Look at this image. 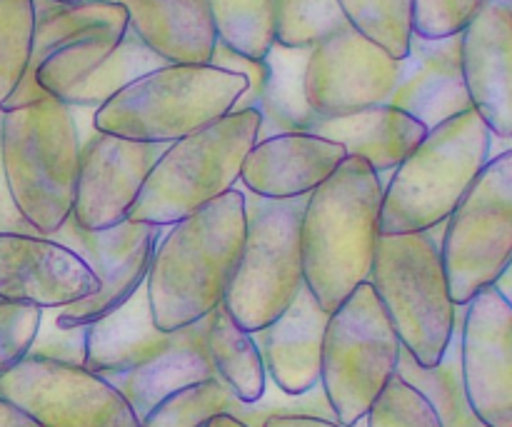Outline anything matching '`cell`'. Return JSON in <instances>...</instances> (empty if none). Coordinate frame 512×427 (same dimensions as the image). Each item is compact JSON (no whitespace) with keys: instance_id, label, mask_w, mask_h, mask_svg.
<instances>
[{"instance_id":"11","label":"cell","mask_w":512,"mask_h":427,"mask_svg":"<svg viewBox=\"0 0 512 427\" xmlns=\"http://www.w3.org/2000/svg\"><path fill=\"white\" fill-rule=\"evenodd\" d=\"M450 298L458 308L498 285L512 265V148L490 155L440 238Z\"/></svg>"},{"instance_id":"15","label":"cell","mask_w":512,"mask_h":427,"mask_svg":"<svg viewBox=\"0 0 512 427\" xmlns=\"http://www.w3.org/2000/svg\"><path fill=\"white\" fill-rule=\"evenodd\" d=\"M460 368L483 427H512V303L485 288L460 310Z\"/></svg>"},{"instance_id":"19","label":"cell","mask_w":512,"mask_h":427,"mask_svg":"<svg viewBox=\"0 0 512 427\" xmlns=\"http://www.w3.org/2000/svg\"><path fill=\"white\" fill-rule=\"evenodd\" d=\"M348 158L340 143L313 133H283L258 140L245 158L240 183L270 200L308 198Z\"/></svg>"},{"instance_id":"27","label":"cell","mask_w":512,"mask_h":427,"mask_svg":"<svg viewBox=\"0 0 512 427\" xmlns=\"http://www.w3.org/2000/svg\"><path fill=\"white\" fill-rule=\"evenodd\" d=\"M398 378H403L405 383L413 385L428 398L443 427H483L470 410L468 395H465L463 368H460V325L443 360L435 368H420L413 355L403 350L398 363Z\"/></svg>"},{"instance_id":"10","label":"cell","mask_w":512,"mask_h":427,"mask_svg":"<svg viewBox=\"0 0 512 427\" xmlns=\"http://www.w3.org/2000/svg\"><path fill=\"white\" fill-rule=\"evenodd\" d=\"M403 345L370 283L330 313L320 358V388L335 423L355 427L398 375Z\"/></svg>"},{"instance_id":"1","label":"cell","mask_w":512,"mask_h":427,"mask_svg":"<svg viewBox=\"0 0 512 427\" xmlns=\"http://www.w3.org/2000/svg\"><path fill=\"white\" fill-rule=\"evenodd\" d=\"M243 243V188H233L165 228L145 278L155 328L175 333L220 308Z\"/></svg>"},{"instance_id":"3","label":"cell","mask_w":512,"mask_h":427,"mask_svg":"<svg viewBox=\"0 0 512 427\" xmlns=\"http://www.w3.org/2000/svg\"><path fill=\"white\" fill-rule=\"evenodd\" d=\"M380 205L383 178L355 155L305 198L303 283L328 315L368 283L380 238Z\"/></svg>"},{"instance_id":"28","label":"cell","mask_w":512,"mask_h":427,"mask_svg":"<svg viewBox=\"0 0 512 427\" xmlns=\"http://www.w3.org/2000/svg\"><path fill=\"white\" fill-rule=\"evenodd\" d=\"M165 60L160 55H155L133 30H125V35L120 38L118 48L103 60V63L95 65L83 80H80L75 88H70L68 93L60 98V103L70 105V108H90L98 110L100 105L108 103L115 93L130 85L133 80H138L140 75L150 73L155 68H163Z\"/></svg>"},{"instance_id":"23","label":"cell","mask_w":512,"mask_h":427,"mask_svg":"<svg viewBox=\"0 0 512 427\" xmlns=\"http://www.w3.org/2000/svg\"><path fill=\"white\" fill-rule=\"evenodd\" d=\"M33 5L35 33L30 63L25 78L20 80L18 90L10 95L3 110L23 108V105H33L48 98L40 90L35 73L50 53L78 38H88V35H123L128 30V15H125L123 5L110 3V0H80V3L70 5L53 3V0H33Z\"/></svg>"},{"instance_id":"7","label":"cell","mask_w":512,"mask_h":427,"mask_svg":"<svg viewBox=\"0 0 512 427\" xmlns=\"http://www.w3.org/2000/svg\"><path fill=\"white\" fill-rule=\"evenodd\" d=\"M245 90L243 75L210 63H165L100 105L93 128L138 143L170 145L233 113Z\"/></svg>"},{"instance_id":"38","label":"cell","mask_w":512,"mask_h":427,"mask_svg":"<svg viewBox=\"0 0 512 427\" xmlns=\"http://www.w3.org/2000/svg\"><path fill=\"white\" fill-rule=\"evenodd\" d=\"M263 427H345L335 420L315 418V415H270Z\"/></svg>"},{"instance_id":"29","label":"cell","mask_w":512,"mask_h":427,"mask_svg":"<svg viewBox=\"0 0 512 427\" xmlns=\"http://www.w3.org/2000/svg\"><path fill=\"white\" fill-rule=\"evenodd\" d=\"M218 43L263 60L275 43V0H208Z\"/></svg>"},{"instance_id":"24","label":"cell","mask_w":512,"mask_h":427,"mask_svg":"<svg viewBox=\"0 0 512 427\" xmlns=\"http://www.w3.org/2000/svg\"><path fill=\"white\" fill-rule=\"evenodd\" d=\"M308 133L340 143L378 175L393 173L428 135V128L393 105H375L340 118H318Z\"/></svg>"},{"instance_id":"26","label":"cell","mask_w":512,"mask_h":427,"mask_svg":"<svg viewBox=\"0 0 512 427\" xmlns=\"http://www.w3.org/2000/svg\"><path fill=\"white\" fill-rule=\"evenodd\" d=\"M210 363L215 378L235 395L243 405H255L265 398L268 373H265L263 355L253 333H245L238 323L220 305L208 315V333H205Z\"/></svg>"},{"instance_id":"5","label":"cell","mask_w":512,"mask_h":427,"mask_svg":"<svg viewBox=\"0 0 512 427\" xmlns=\"http://www.w3.org/2000/svg\"><path fill=\"white\" fill-rule=\"evenodd\" d=\"M493 155V133L475 110L428 130L383 185L380 235L443 225Z\"/></svg>"},{"instance_id":"25","label":"cell","mask_w":512,"mask_h":427,"mask_svg":"<svg viewBox=\"0 0 512 427\" xmlns=\"http://www.w3.org/2000/svg\"><path fill=\"white\" fill-rule=\"evenodd\" d=\"M310 50L283 48L273 43L265 55L268 63V83L260 95L255 110L260 113L258 140L283 133H308L320 118L305 98V68Z\"/></svg>"},{"instance_id":"42","label":"cell","mask_w":512,"mask_h":427,"mask_svg":"<svg viewBox=\"0 0 512 427\" xmlns=\"http://www.w3.org/2000/svg\"><path fill=\"white\" fill-rule=\"evenodd\" d=\"M498 3H505V5H510V8H512V0H498Z\"/></svg>"},{"instance_id":"36","label":"cell","mask_w":512,"mask_h":427,"mask_svg":"<svg viewBox=\"0 0 512 427\" xmlns=\"http://www.w3.org/2000/svg\"><path fill=\"white\" fill-rule=\"evenodd\" d=\"M85 333H88V325L85 328H58L53 318H45L43 310V320H40L38 335H35L28 355L58 360V363L85 365Z\"/></svg>"},{"instance_id":"39","label":"cell","mask_w":512,"mask_h":427,"mask_svg":"<svg viewBox=\"0 0 512 427\" xmlns=\"http://www.w3.org/2000/svg\"><path fill=\"white\" fill-rule=\"evenodd\" d=\"M0 427H40L35 420H30L23 410L15 408L13 403L0 398Z\"/></svg>"},{"instance_id":"17","label":"cell","mask_w":512,"mask_h":427,"mask_svg":"<svg viewBox=\"0 0 512 427\" xmlns=\"http://www.w3.org/2000/svg\"><path fill=\"white\" fill-rule=\"evenodd\" d=\"M98 290L75 250L50 235L0 233V300L60 310Z\"/></svg>"},{"instance_id":"13","label":"cell","mask_w":512,"mask_h":427,"mask_svg":"<svg viewBox=\"0 0 512 427\" xmlns=\"http://www.w3.org/2000/svg\"><path fill=\"white\" fill-rule=\"evenodd\" d=\"M163 230L160 225L125 220L115 228L90 233L73 218L65 220L63 228L50 238L68 245L85 260V265L98 278V290L78 303L53 310V323L58 328H85L128 303L145 285L153 250Z\"/></svg>"},{"instance_id":"33","label":"cell","mask_w":512,"mask_h":427,"mask_svg":"<svg viewBox=\"0 0 512 427\" xmlns=\"http://www.w3.org/2000/svg\"><path fill=\"white\" fill-rule=\"evenodd\" d=\"M365 427H443V423L428 398L395 375L365 415Z\"/></svg>"},{"instance_id":"2","label":"cell","mask_w":512,"mask_h":427,"mask_svg":"<svg viewBox=\"0 0 512 427\" xmlns=\"http://www.w3.org/2000/svg\"><path fill=\"white\" fill-rule=\"evenodd\" d=\"M205 333L208 318L175 333L155 328L143 285L128 303L88 325L85 368L108 380L143 420L168 395L215 378Z\"/></svg>"},{"instance_id":"32","label":"cell","mask_w":512,"mask_h":427,"mask_svg":"<svg viewBox=\"0 0 512 427\" xmlns=\"http://www.w3.org/2000/svg\"><path fill=\"white\" fill-rule=\"evenodd\" d=\"M33 33V0H0V110L25 78Z\"/></svg>"},{"instance_id":"21","label":"cell","mask_w":512,"mask_h":427,"mask_svg":"<svg viewBox=\"0 0 512 427\" xmlns=\"http://www.w3.org/2000/svg\"><path fill=\"white\" fill-rule=\"evenodd\" d=\"M388 105L403 110L425 128L473 110L460 68V35L428 40L413 33L408 70L390 95Z\"/></svg>"},{"instance_id":"31","label":"cell","mask_w":512,"mask_h":427,"mask_svg":"<svg viewBox=\"0 0 512 427\" xmlns=\"http://www.w3.org/2000/svg\"><path fill=\"white\" fill-rule=\"evenodd\" d=\"M348 23L338 0H275V43L313 50Z\"/></svg>"},{"instance_id":"22","label":"cell","mask_w":512,"mask_h":427,"mask_svg":"<svg viewBox=\"0 0 512 427\" xmlns=\"http://www.w3.org/2000/svg\"><path fill=\"white\" fill-rule=\"evenodd\" d=\"M128 28L165 63L208 65L218 45L208 0H115Z\"/></svg>"},{"instance_id":"14","label":"cell","mask_w":512,"mask_h":427,"mask_svg":"<svg viewBox=\"0 0 512 427\" xmlns=\"http://www.w3.org/2000/svg\"><path fill=\"white\" fill-rule=\"evenodd\" d=\"M405 70L408 58L395 60L353 25H345L310 50L305 98L320 118H340L388 105Z\"/></svg>"},{"instance_id":"41","label":"cell","mask_w":512,"mask_h":427,"mask_svg":"<svg viewBox=\"0 0 512 427\" xmlns=\"http://www.w3.org/2000/svg\"><path fill=\"white\" fill-rule=\"evenodd\" d=\"M53 3H63V5H70V3H80V0H53Z\"/></svg>"},{"instance_id":"35","label":"cell","mask_w":512,"mask_h":427,"mask_svg":"<svg viewBox=\"0 0 512 427\" xmlns=\"http://www.w3.org/2000/svg\"><path fill=\"white\" fill-rule=\"evenodd\" d=\"M40 320L43 310L35 305L0 300V378L30 353Z\"/></svg>"},{"instance_id":"16","label":"cell","mask_w":512,"mask_h":427,"mask_svg":"<svg viewBox=\"0 0 512 427\" xmlns=\"http://www.w3.org/2000/svg\"><path fill=\"white\" fill-rule=\"evenodd\" d=\"M78 175L70 218L83 230L115 228L125 223L145 178L168 145L138 143L90 128L80 135Z\"/></svg>"},{"instance_id":"34","label":"cell","mask_w":512,"mask_h":427,"mask_svg":"<svg viewBox=\"0 0 512 427\" xmlns=\"http://www.w3.org/2000/svg\"><path fill=\"white\" fill-rule=\"evenodd\" d=\"M490 0H413V33L440 40L460 35Z\"/></svg>"},{"instance_id":"12","label":"cell","mask_w":512,"mask_h":427,"mask_svg":"<svg viewBox=\"0 0 512 427\" xmlns=\"http://www.w3.org/2000/svg\"><path fill=\"white\" fill-rule=\"evenodd\" d=\"M0 398L40 427H138L133 408L85 365L25 355L0 378Z\"/></svg>"},{"instance_id":"37","label":"cell","mask_w":512,"mask_h":427,"mask_svg":"<svg viewBox=\"0 0 512 427\" xmlns=\"http://www.w3.org/2000/svg\"><path fill=\"white\" fill-rule=\"evenodd\" d=\"M210 65L243 75V78L248 80V90L240 95V100L235 103L233 110H255V105H258L260 95H263L265 90V83H268V73H270L265 58L263 60L245 58V55L230 50L228 45L218 43L213 50V58H210Z\"/></svg>"},{"instance_id":"40","label":"cell","mask_w":512,"mask_h":427,"mask_svg":"<svg viewBox=\"0 0 512 427\" xmlns=\"http://www.w3.org/2000/svg\"><path fill=\"white\" fill-rule=\"evenodd\" d=\"M205 427H250V425H245L243 420L233 418V415L223 413V415H215L213 420H208V425Z\"/></svg>"},{"instance_id":"4","label":"cell","mask_w":512,"mask_h":427,"mask_svg":"<svg viewBox=\"0 0 512 427\" xmlns=\"http://www.w3.org/2000/svg\"><path fill=\"white\" fill-rule=\"evenodd\" d=\"M78 123L55 98L0 110V168L15 210L38 235H53L73 213L80 163Z\"/></svg>"},{"instance_id":"8","label":"cell","mask_w":512,"mask_h":427,"mask_svg":"<svg viewBox=\"0 0 512 427\" xmlns=\"http://www.w3.org/2000/svg\"><path fill=\"white\" fill-rule=\"evenodd\" d=\"M443 225L425 233L380 235L368 278L400 345L420 368H435L443 360L460 325L440 255Z\"/></svg>"},{"instance_id":"20","label":"cell","mask_w":512,"mask_h":427,"mask_svg":"<svg viewBox=\"0 0 512 427\" xmlns=\"http://www.w3.org/2000/svg\"><path fill=\"white\" fill-rule=\"evenodd\" d=\"M328 320L330 315L303 285L278 320L253 333L268 380L280 393L298 398L320 385V358Z\"/></svg>"},{"instance_id":"6","label":"cell","mask_w":512,"mask_h":427,"mask_svg":"<svg viewBox=\"0 0 512 427\" xmlns=\"http://www.w3.org/2000/svg\"><path fill=\"white\" fill-rule=\"evenodd\" d=\"M258 135V110H233L170 143L145 178L125 220L170 228L238 188L240 170Z\"/></svg>"},{"instance_id":"30","label":"cell","mask_w":512,"mask_h":427,"mask_svg":"<svg viewBox=\"0 0 512 427\" xmlns=\"http://www.w3.org/2000/svg\"><path fill=\"white\" fill-rule=\"evenodd\" d=\"M348 23L393 55L408 58L413 38V0H338Z\"/></svg>"},{"instance_id":"9","label":"cell","mask_w":512,"mask_h":427,"mask_svg":"<svg viewBox=\"0 0 512 427\" xmlns=\"http://www.w3.org/2000/svg\"><path fill=\"white\" fill-rule=\"evenodd\" d=\"M243 195L245 243L223 308L245 333H258L290 308L305 285L300 260L305 198L270 200L248 190Z\"/></svg>"},{"instance_id":"18","label":"cell","mask_w":512,"mask_h":427,"mask_svg":"<svg viewBox=\"0 0 512 427\" xmlns=\"http://www.w3.org/2000/svg\"><path fill=\"white\" fill-rule=\"evenodd\" d=\"M470 105L493 140H512V8L490 0L460 33Z\"/></svg>"}]
</instances>
